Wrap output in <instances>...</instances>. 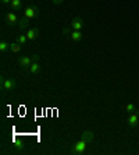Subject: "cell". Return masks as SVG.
I'll list each match as a JSON object with an SVG mask.
<instances>
[{
    "label": "cell",
    "mask_w": 139,
    "mask_h": 155,
    "mask_svg": "<svg viewBox=\"0 0 139 155\" xmlns=\"http://www.w3.org/2000/svg\"><path fill=\"white\" fill-rule=\"evenodd\" d=\"M10 6H11V8H13L14 11H20L22 8V2L21 0H13Z\"/></svg>",
    "instance_id": "7c38bea8"
},
{
    "label": "cell",
    "mask_w": 139,
    "mask_h": 155,
    "mask_svg": "<svg viewBox=\"0 0 139 155\" xmlns=\"http://www.w3.org/2000/svg\"><path fill=\"white\" fill-rule=\"evenodd\" d=\"M54 4H60V3H63V0H52Z\"/></svg>",
    "instance_id": "44dd1931"
},
{
    "label": "cell",
    "mask_w": 139,
    "mask_h": 155,
    "mask_svg": "<svg viewBox=\"0 0 139 155\" xmlns=\"http://www.w3.org/2000/svg\"><path fill=\"white\" fill-rule=\"evenodd\" d=\"M22 49V46L20 45L18 42H15V43H10V51L13 52V53H18V52Z\"/></svg>",
    "instance_id": "4fadbf2b"
},
{
    "label": "cell",
    "mask_w": 139,
    "mask_h": 155,
    "mask_svg": "<svg viewBox=\"0 0 139 155\" xmlns=\"http://www.w3.org/2000/svg\"><path fill=\"white\" fill-rule=\"evenodd\" d=\"M39 36V29L38 28H31L27 31V38H28V41H33L36 39Z\"/></svg>",
    "instance_id": "9c48e42d"
},
{
    "label": "cell",
    "mask_w": 139,
    "mask_h": 155,
    "mask_svg": "<svg viewBox=\"0 0 139 155\" xmlns=\"http://www.w3.org/2000/svg\"><path fill=\"white\" fill-rule=\"evenodd\" d=\"M71 32H72L71 27H64V28H63V35H64L65 38H70V36H71Z\"/></svg>",
    "instance_id": "ac0fdd59"
},
{
    "label": "cell",
    "mask_w": 139,
    "mask_h": 155,
    "mask_svg": "<svg viewBox=\"0 0 139 155\" xmlns=\"http://www.w3.org/2000/svg\"><path fill=\"white\" fill-rule=\"evenodd\" d=\"M4 20H6V22H7V25H10V27H13V25H15L18 21H20V18H18V15L15 14V13H7V14L4 15Z\"/></svg>",
    "instance_id": "277c9868"
},
{
    "label": "cell",
    "mask_w": 139,
    "mask_h": 155,
    "mask_svg": "<svg viewBox=\"0 0 139 155\" xmlns=\"http://www.w3.org/2000/svg\"><path fill=\"white\" fill-rule=\"evenodd\" d=\"M38 14H39V7H38V6H31V7H27L24 10V15L27 18H29V20H31V18H35Z\"/></svg>",
    "instance_id": "3957f363"
},
{
    "label": "cell",
    "mask_w": 139,
    "mask_h": 155,
    "mask_svg": "<svg viewBox=\"0 0 139 155\" xmlns=\"http://www.w3.org/2000/svg\"><path fill=\"white\" fill-rule=\"evenodd\" d=\"M71 28L74 29V31H81V29L84 28V20L79 17H75L71 21Z\"/></svg>",
    "instance_id": "8992f818"
},
{
    "label": "cell",
    "mask_w": 139,
    "mask_h": 155,
    "mask_svg": "<svg viewBox=\"0 0 139 155\" xmlns=\"http://www.w3.org/2000/svg\"><path fill=\"white\" fill-rule=\"evenodd\" d=\"M8 49H10V45H8L7 42H4V41L0 42V52H2V53H6Z\"/></svg>",
    "instance_id": "e0dca14e"
},
{
    "label": "cell",
    "mask_w": 139,
    "mask_h": 155,
    "mask_svg": "<svg viewBox=\"0 0 139 155\" xmlns=\"http://www.w3.org/2000/svg\"><path fill=\"white\" fill-rule=\"evenodd\" d=\"M17 41L18 43H20V45H25V43H27V41H28V38H27V35H24V34H20V35L17 36Z\"/></svg>",
    "instance_id": "2e32d148"
},
{
    "label": "cell",
    "mask_w": 139,
    "mask_h": 155,
    "mask_svg": "<svg viewBox=\"0 0 139 155\" xmlns=\"http://www.w3.org/2000/svg\"><path fill=\"white\" fill-rule=\"evenodd\" d=\"M70 38H71V41H74V42H79V41L82 39V32L81 31H74V29H72Z\"/></svg>",
    "instance_id": "8fae6325"
},
{
    "label": "cell",
    "mask_w": 139,
    "mask_h": 155,
    "mask_svg": "<svg viewBox=\"0 0 139 155\" xmlns=\"http://www.w3.org/2000/svg\"><path fill=\"white\" fill-rule=\"evenodd\" d=\"M15 87H17V81H15V78H13V77L4 78V77L2 76V90L11 91V90H14Z\"/></svg>",
    "instance_id": "7a4b0ae2"
},
{
    "label": "cell",
    "mask_w": 139,
    "mask_h": 155,
    "mask_svg": "<svg viewBox=\"0 0 139 155\" xmlns=\"http://www.w3.org/2000/svg\"><path fill=\"white\" fill-rule=\"evenodd\" d=\"M18 64H20V67H22V69H27V67H29V66L32 64V58H29V56H21V58L18 59Z\"/></svg>",
    "instance_id": "5b68a950"
},
{
    "label": "cell",
    "mask_w": 139,
    "mask_h": 155,
    "mask_svg": "<svg viewBox=\"0 0 139 155\" xmlns=\"http://www.w3.org/2000/svg\"><path fill=\"white\" fill-rule=\"evenodd\" d=\"M18 24H20V28H27V27H28V24H29V18H27L24 15L22 18H20Z\"/></svg>",
    "instance_id": "5bb4252c"
},
{
    "label": "cell",
    "mask_w": 139,
    "mask_h": 155,
    "mask_svg": "<svg viewBox=\"0 0 139 155\" xmlns=\"http://www.w3.org/2000/svg\"><path fill=\"white\" fill-rule=\"evenodd\" d=\"M127 122H128V124L131 127H135L136 124H138V122H139V110H138V113H129Z\"/></svg>",
    "instance_id": "52a82bcc"
},
{
    "label": "cell",
    "mask_w": 139,
    "mask_h": 155,
    "mask_svg": "<svg viewBox=\"0 0 139 155\" xmlns=\"http://www.w3.org/2000/svg\"><path fill=\"white\" fill-rule=\"evenodd\" d=\"M125 112L134 113V112H138V110H136V106L134 104H127L125 105Z\"/></svg>",
    "instance_id": "9a60e30c"
},
{
    "label": "cell",
    "mask_w": 139,
    "mask_h": 155,
    "mask_svg": "<svg viewBox=\"0 0 139 155\" xmlns=\"http://www.w3.org/2000/svg\"><path fill=\"white\" fill-rule=\"evenodd\" d=\"M86 143L85 140H82V138H79V141H77L74 145H72V148H71V154L72 155H81V154H84L85 152V150H86Z\"/></svg>",
    "instance_id": "6da1fadb"
},
{
    "label": "cell",
    "mask_w": 139,
    "mask_h": 155,
    "mask_svg": "<svg viewBox=\"0 0 139 155\" xmlns=\"http://www.w3.org/2000/svg\"><path fill=\"white\" fill-rule=\"evenodd\" d=\"M29 69V73L31 74H38V73L40 71V64H39V61H32V64L28 67Z\"/></svg>",
    "instance_id": "30bf717a"
},
{
    "label": "cell",
    "mask_w": 139,
    "mask_h": 155,
    "mask_svg": "<svg viewBox=\"0 0 139 155\" xmlns=\"http://www.w3.org/2000/svg\"><path fill=\"white\" fill-rule=\"evenodd\" d=\"M11 2H13V0H2V4L7 6V4H11Z\"/></svg>",
    "instance_id": "ffe728a7"
},
{
    "label": "cell",
    "mask_w": 139,
    "mask_h": 155,
    "mask_svg": "<svg viewBox=\"0 0 139 155\" xmlns=\"http://www.w3.org/2000/svg\"><path fill=\"white\" fill-rule=\"evenodd\" d=\"M31 58H32V61H39V54L38 53H35V54H32V56H31Z\"/></svg>",
    "instance_id": "d6986e66"
},
{
    "label": "cell",
    "mask_w": 139,
    "mask_h": 155,
    "mask_svg": "<svg viewBox=\"0 0 139 155\" xmlns=\"http://www.w3.org/2000/svg\"><path fill=\"white\" fill-rule=\"evenodd\" d=\"M81 138L82 140H85L88 144L89 143H92L93 141V138H95V136H93V133L90 131V130H85V131H82V134H81Z\"/></svg>",
    "instance_id": "ba28073f"
}]
</instances>
